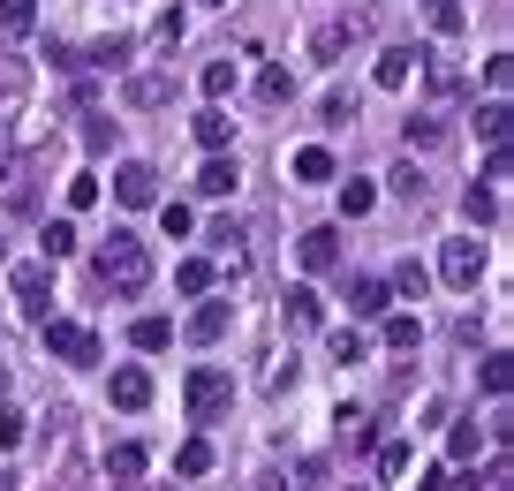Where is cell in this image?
Instances as JSON below:
<instances>
[{
	"label": "cell",
	"instance_id": "1",
	"mask_svg": "<svg viewBox=\"0 0 514 491\" xmlns=\"http://www.w3.org/2000/svg\"><path fill=\"white\" fill-rule=\"evenodd\" d=\"M99 280L114 295H144V280H152V250H144L129 227H114L106 235V250H99Z\"/></svg>",
	"mask_w": 514,
	"mask_h": 491
},
{
	"label": "cell",
	"instance_id": "2",
	"mask_svg": "<svg viewBox=\"0 0 514 491\" xmlns=\"http://www.w3.org/2000/svg\"><path fill=\"white\" fill-rule=\"evenodd\" d=\"M182 401H189V416H197V424H220L227 401H235V378H227L220 363H197V371H189V386H182Z\"/></svg>",
	"mask_w": 514,
	"mask_h": 491
},
{
	"label": "cell",
	"instance_id": "3",
	"mask_svg": "<svg viewBox=\"0 0 514 491\" xmlns=\"http://www.w3.org/2000/svg\"><path fill=\"white\" fill-rule=\"evenodd\" d=\"M439 280H446V288H477V280H484V242L477 235H454L439 250Z\"/></svg>",
	"mask_w": 514,
	"mask_h": 491
},
{
	"label": "cell",
	"instance_id": "4",
	"mask_svg": "<svg viewBox=\"0 0 514 491\" xmlns=\"http://www.w3.org/2000/svg\"><path fill=\"white\" fill-rule=\"evenodd\" d=\"M46 348L61 363H99V333L91 325H76V318H46Z\"/></svg>",
	"mask_w": 514,
	"mask_h": 491
},
{
	"label": "cell",
	"instance_id": "5",
	"mask_svg": "<svg viewBox=\"0 0 514 491\" xmlns=\"http://www.w3.org/2000/svg\"><path fill=\"white\" fill-rule=\"evenodd\" d=\"M114 197L129 204V212L159 204V167H144V159H121V167H114Z\"/></svg>",
	"mask_w": 514,
	"mask_h": 491
},
{
	"label": "cell",
	"instance_id": "6",
	"mask_svg": "<svg viewBox=\"0 0 514 491\" xmlns=\"http://www.w3.org/2000/svg\"><path fill=\"white\" fill-rule=\"evenodd\" d=\"M121 99L137 106V114H159V106L174 99V76H167V68H137V76H129V91H121Z\"/></svg>",
	"mask_w": 514,
	"mask_h": 491
},
{
	"label": "cell",
	"instance_id": "7",
	"mask_svg": "<svg viewBox=\"0 0 514 491\" xmlns=\"http://www.w3.org/2000/svg\"><path fill=\"white\" fill-rule=\"evenodd\" d=\"M333 257H341V235H333V227H303V235H295V265L303 272H326Z\"/></svg>",
	"mask_w": 514,
	"mask_h": 491
},
{
	"label": "cell",
	"instance_id": "8",
	"mask_svg": "<svg viewBox=\"0 0 514 491\" xmlns=\"http://www.w3.org/2000/svg\"><path fill=\"white\" fill-rule=\"evenodd\" d=\"M8 280H16V303L31 310V318H46V295H53V272H46V265H16V272H8Z\"/></svg>",
	"mask_w": 514,
	"mask_h": 491
},
{
	"label": "cell",
	"instance_id": "9",
	"mask_svg": "<svg viewBox=\"0 0 514 491\" xmlns=\"http://www.w3.org/2000/svg\"><path fill=\"white\" fill-rule=\"evenodd\" d=\"M416 61H424L416 46H386V53H378V91H409Z\"/></svg>",
	"mask_w": 514,
	"mask_h": 491
},
{
	"label": "cell",
	"instance_id": "10",
	"mask_svg": "<svg viewBox=\"0 0 514 491\" xmlns=\"http://www.w3.org/2000/svg\"><path fill=\"white\" fill-rule=\"evenodd\" d=\"M106 393H114V408H144V401H152V371H137V363H121V371L106 378Z\"/></svg>",
	"mask_w": 514,
	"mask_h": 491
},
{
	"label": "cell",
	"instance_id": "11",
	"mask_svg": "<svg viewBox=\"0 0 514 491\" xmlns=\"http://www.w3.org/2000/svg\"><path fill=\"white\" fill-rule=\"evenodd\" d=\"M288 174H295V189H310V182H333V152H326V144H303V152L288 159Z\"/></svg>",
	"mask_w": 514,
	"mask_h": 491
},
{
	"label": "cell",
	"instance_id": "12",
	"mask_svg": "<svg viewBox=\"0 0 514 491\" xmlns=\"http://www.w3.org/2000/svg\"><path fill=\"white\" fill-rule=\"evenodd\" d=\"M235 182H242L235 159H227V152H205V167H197V189H205V197H227Z\"/></svg>",
	"mask_w": 514,
	"mask_h": 491
},
{
	"label": "cell",
	"instance_id": "13",
	"mask_svg": "<svg viewBox=\"0 0 514 491\" xmlns=\"http://www.w3.org/2000/svg\"><path fill=\"white\" fill-rule=\"evenodd\" d=\"M189 129H197V144H205V152H227V144H235V121H227L220 106H205V114L189 121Z\"/></svg>",
	"mask_w": 514,
	"mask_h": 491
},
{
	"label": "cell",
	"instance_id": "14",
	"mask_svg": "<svg viewBox=\"0 0 514 491\" xmlns=\"http://www.w3.org/2000/svg\"><path fill=\"white\" fill-rule=\"evenodd\" d=\"M386 303H394L386 280H348V310H356V318H386Z\"/></svg>",
	"mask_w": 514,
	"mask_h": 491
},
{
	"label": "cell",
	"instance_id": "15",
	"mask_svg": "<svg viewBox=\"0 0 514 491\" xmlns=\"http://www.w3.org/2000/svg\"><path fill=\"white\" fill-rule=\"evenodd\" d=\"M424 288H431V272L416 265V257H401L394 280H386V295H401V303H424Z\"/></svg>",
	"mask_w": 514,
	"mask_h": 491
},
{
	"label": "cell",
	"instance_id": "16",
	"mask_svg": "<svg viewBox=\"0 0 514 491\" xmlns=\"http://www.w3.org/2000/svg\"><path fill=\"white\" fill-rule=\"evenodd\" d=\"M220 333H227V303H197L189 310V340H197V348H212Z\"/></svg>",
	"mask_w": 514,
	"mask_h": 491
},
{
	"label": "cell",
	"instance_id": "17",
	"mask_svg": "<svg viewBox=\"0 0 514 491\" xmlns=\"http://www.w3.org/2000/svg\"><path fill=\"white\" fill-rule=\"evenodd\" d=\"M318 318H326L318 288H288V325H295V333H318Z\"/></svg>",
	"mask_w": 514,
	"mask_h": 491
},
{
	"label": "cell",
	"instance_id": "18",
	"mask_svg": "<svg viewBox=\"0 0 514 491\" xmlns=\"http://www.w3.org/2000/svg\"><path fill=\"white\" fill-rule=\"evenodd\" d=\"M38 250H46V265H61V257L76 250V220H46L38 227Z\"/></svg>",
	"mask_w": 514,
	"mask_h": 491
},
{
	"label": "cell",
	"instance_id": "19",
	"mask_svg": "<svg viewBox=\"0 0 514 491\" xmlns=\"http://www.w3.org/2000/svg\"><path fill=\"white\" fill-rule=\"evenodd\" d=\"M507 129H514L507 99H484V106H477V136H484V144H507Z\"/></svg>",
	"mask_w": 514,
	"mask_h": 491
},
{
	"label": "cell",
	"instance_id": "20",
	"mask_svg": "<svg viewBox=\"0 0 514 491\" xmlns=\"http://www.w3.org/2000/svg\"><path fill=\"white\" fill-rule=\"evenodd\" d=\"M106 476H114V484H137L144 476V446H106Z\"/></svg>",
	"mask_w": 514,
	"mask_h": 491
},
{
	"label": "cell",
	"instance_id": "21",
	"mask_svg": "<svg viewBox=\"0 0 514 491\" xmlns=\"http://www.w3.org/2000/svg\"><path fill=\"white\" fill-rule=\"evenodd\" d=\"M386 182H394V197H409V204H424V197H431V182H424V167H416V159H401Z\"/></svg>",
	"mask_w": 514,
	"mask_h": 491
},
{
	"label": "cell",
	"instance_id": "22",
	"mask_svg": "<svg viewBox=\"0 0 514 491\" xmlns=\"http://www.w3.org/2000/svg\"><path fill=\"white\" fill-rule=\"evenodd\" d=\"M38 23V0H0V38H23Z\"/></svg>",
	"mask_w": 514,
	"mask_h": 491
},
{
	"label": "cell",
	"instance_id": "23",
	"mask_svg": "<svg viewBox=\"0 0 514 491\" xmlns=\"http://www.w3.org/2000/svg\"><path fill=\"white\" fill-rule=\"evenodd\" d=\"M310 53H318V61H341L348 53V23H318V31H310Z\"/></svg>",
	"mask_w": 514,
	"mask_h": 491
},
{
	"label": "cell",
	"instance_id": "24",
	"mask_svg": "<svg viewBox=\"0 0 514 491\" xmlns=\"http://www.w3.org/2000/svg\"><path fill=\"white\" fill-rule=\"evenodd\" d=\"M477 446H484V431H477V416H469V424H454V431H446V454L462 461V469H469V461H477Z\"/></svg>",
	"mask_w": 514,
	"mask_h": 491
},
{
	"label": "cell",
	"instance_id": "25",
	"mask_svg": "<svg viewBox=\"0 0 514 491\" xmlns=\"http://www.w3.org/2000/svg\"><path fill=\"white\" fill-rule=\"evenodd\" d=\"M129 340H137L144 356H159V348L174 340V325H167V318H137V325H129Z\"/></svg>",
	"mask_w": 514,
	"mask_h": 491
},
{
	"label": "cell",
	"instance_id": "26",
	"mask_svg": "<svg viewBox=\"0 0 514 491\" xmlns=\"http://www.w3.org/2000/svg\"><path fill=\"white\" fill-rule=\"evenodd\" d=\"M341 439H348V446L363 454V446H378V424L363 416V408H341Z\"/></svg>",
	"mask_w": 514,
	"mask_h": 491
},
{
	"label": "cell",
	"instance_id": "27",
	"mask_svg": "<svg viewBox=\"0 0 514 491\" xmlns=\"http://www.w3.org/2000/svg\"><path fill=\"white\" fill-rule=\"evenodd\" d=\"M174 288H182V295H205L212 288V265H205V257H182V265H174Z\"/></svg>",
	"mask_w": 514,
	"mask_h": 491
},
{
	"label": "cell",
	"instance_id": "28",
	"mask_svg": "<svg viewBox=\"0 0 514 491\" xmlns=\"http://www.w3.org/2000/svg\"><path fill=\"white\" fill-rule=\"evenodd\" d=\"M326 348H333V363H363V356H371V340H363L356 325H341V333H333Z\"/></svg>",
	"mask_w": 514,
	"mask_h": 491
},
{
	"label": "cell",
	"instance_id": "29",
	"mask_svg": "<svg viewBox=\"0 0 514 491\" xmlns=\"http://www.w3.org/2000/svg\"><path fill=\"white\" fill-rule=\"evenodd\" d=\"M129 53H137V38H99V46H91L84 61H91V68H121Z\"/></svg>",
	"mask_w": 514,
	"mask_h": 491
},
{
	"label": "cell",
	"instance_id": "30",
	"mask_svg": "<svg viewBox=\"0 0 514 491\" xmlns=\"http://www.w3.org/2000/svg\"><path fill=\"white\" fill-rule=\"evenodd\" d=\"M348 114H356V91H326V99H318V121H326V129H348Z\"/></svg>",
	"mask_w": 514,
	"mask_h": 491
},
{
	"label": "cell",
	"instance_id": "31",
	"mask_svg": "<svg viewBox=\"0 0 514 491\" xmlns=\"http://www.w3.org/2000/svg\"><path fill=\"white\" fill-rule=\"evenodd\" d=\"M174 469H182V476H205L212 469V446L205 439H182V446H174Z\"/></svg>",
	"mask_w": 514,
	"mask_h": 491
},
{
	"label": "cell",
	"instance_id": "32",
	"mask_svg": "<svg viewBox=\"0 0 514 491\" xmlns=\"http://www.w3.org/2000/svg\"><path fill=\"white\" fill-rule=\"evenodd\" d=\"M401 136H409V152H431V144H446V121L416 114V121H409V129H401Z\"/></svg>",
	"mask_w": 514,
	"mask_h": 491
},
{
	"label": "cell",
	"instance_id": "33",
	"mask_svg": "<svg viewBox=\"0 0 514 491\" xmlns=\"http://www.w3.org/2000/svg\"><path fill=\"white\" fill-rule=\"evenodd\" d=\"M371 204H378L371 182H348V189H341V212H348V220H371Z\"/></svg>",
	"mask_w": 514,
	"mask_h": 491
},
{
	"label": "cell",
	"instance_id": "34",
	"mask_svg": "<svg viewBox=\"0 0 514 491\" xmlns=\"http://www.w3.org/2000/svg\"><path fill=\"white\" fill-rule=\"evenodd\" d=\"M416 340H424V325H416L409 310H394V318H386V348H416Z\"/></svg>",
	"mask_w": 514,
	"mask_h": 491
},
{
	"label": "cell",
	"instance_id": "35",
	"mask_svg": "<svg viewBox=\"0 0 514 491\" xmlns=\"http://www.w3.org/2000/svg\"><path fill=\"white\" fill-rule=\"evenodd\" d=\"M235 76H242L235 61H205V99H227V91H235Z\"/></svg>",
	"mask_w": 514,
	"mask_h": 491
},
{
	"label": "cell",
	"instance_id": "36",
	"mask_svg": "<svg viewBox=\"0 0 514 491\" xmlns=\"http://www.w3.org/2000/svg\"><path fill=\"white\" fill-rule=\"evenodd\" d=\"M477 378H484V393H507V386H514V371H507V348H492Z\"/></svg>",
	"mask_w": 514,
	"mask_h": 491
},
{
	"label": "cell",
	"instance_id": "37",
	"mask_svg": "<svg viewBox=\"0 0 514 491\" xmlns=\"http://www.w3.org/2000/svg\"><path fill=\"white\" fill-rule=\"evenodd\" d=\"M409 461H416V446H409V439H394L386 454H378V476H409Z\"/></svg>",
	"mask_w": 514,
	"mask_h": 491
},
{
	"label": "cell",
	"instance_id": "38",
	"mask_svg": "<svg viewBox=\"0 0 514 491\" xmlns=\"http://www.w3.org/2000/svg\"><path fill=\"white\" fill-rule=\"evenodd\" d=\"M159 227H167V235H174V242H182V235H189V227H197V212H189V204H159Z\"/></svg>",
	"mask_w": 514,
	"mask_h": 491
},
{
	"label": "cell",
	"instance_id": "39",
	"mask_svg": "<svg viewBox=\"0 0 514 491\" xmlns=\"http://www.w3.org/2000/svg\"><path fill=\"white\" fill-rule=\"evenodd\" d=\"M462 212H469V220H499V197H492V189H469V197H462Z\"/></svg>",
	"mask_w": 514,
	"mask_h": 491
},
{
	"label": "cell",
	"instance_id": "40",
	"mask_svg": "<svg viewBox=\"0 0 514 491\" xmlns=\"http://www.w3.org/2000/svg\"><path fill=\"white\" fill-rule=\"evenodd\" d=\"M288 91H295V84H288V68H265V76H257V99H273V106H280Z\"/></svg>",
	"mask_w": 514,
	"mask_h": 491
},
{
	"label": "cell",
	"instance_id": "41",
	"mask_svg": "<svg viewBox=\"0 0 514 491\" xmlns=\"http://www.w3.org/2000/svg\"><path fill=\"white\" fill-rule=\"evenodd\" d=\"M431 23H439V31H462V0H431Z\"/></svg>",
	"mask_w": 514,
	"mask_h": 491
},
{
	"label": "cell",
	"instance_id": "42",
	"mask_svg": "<svg viewBox=\"0 0 514 491\" xmlns=\"http://www.w3.org/2000/svg\"><path fill=\"white\" fill-rule=\"evenodd\" d=\"M152 38H159V46H174V38H182V8H167V16L152 23Z\"/></svg>",
	"mask_w": 514,
	"mask_h": 491
},
{
	"label": "cell",
	"instance_id": "43",
	"mask_svg": "<svg viewBox=\"0 0 514 491\" xmlns=\"http://www.w3.org/2000/svg\"><path fill=\"white\" fill-rule=\"evenodd\" d=\"M69 204H76V212H84V204H99V182H91V174H76V182H69Z\"/></svg>",
	"mask_w": 514,
	"mask_h": 491
},
{
	"label": "cell",
	"instance_id": "44",
	"mask_svg": "<svg viewBox=\"0 0 514 491\" xmlns=\"http://www.w3.org/2000/svg\"><path fill=\"white\" fill-rule=\"evenodd\" d=\"M0 446H23V416L16 408H0Z\"/></svg>",
	"mask_w": 514,
	"mask_h": 491
},
{
	"label": "cell",
	"instance_id": "45",
	"mask_svg": "<svg viewBox=\"0 0 514 491\" xmlns=\"http://www.w3.org/2000/svg\"><path fill=\"white\" fill-rule=\"evenodd\" d=\"M439 491H484V476H477V461H469V469H462V476H446V484H439Z\"/></svg>",
	"mask_w": 514,
	"mask_h": 491
},
{
	"label": "cell",
	"instance_id": "46",
	"mask_svg": "<svg viewBox=\"0 0 514 491\" xmlns=\"http://www.w3.org/2000/svg\"><path fill=\"white\" fill-rule=\"evenodd\" d=\"M250 491H303V484H288V476H257Z\"/></svg>",
	"mask_w": 514,
	"mask_h": 491
},
{
	"label": "cell",
	"instance_id": "47",
	"mask_svg": "<svg viewBox=\"0 0 514 491\" xmlns=\"http://www.w3.org/2000/svg\"><path fill=\"white\" fill-rule=\"evenodd\" d=\"M0 393H8V371H0Z\"/></svg>",
	"mask_w": 514,
	"mask_h": 491
},
{
	"label": "cell",
	"instance_id": "48",
	"mask_svg": "<svg viewBox=\"0 0 514 491\" xmlns=\"http://www.w3.org/2000/svg\"><path fill=\"white\" fill-rule=\"evenodd\" d=\"M0 257H8V242H0Z\"/></svg>",
	"mask_w": 514,
	"mask_h": 491
}]
</instances>
